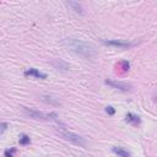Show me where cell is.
Segmentation results:
<instances>
[{
  "label": "cell",
  "mask_w": 157,
  "mask_h": 157,
  "mask_svg": "<svg viewBox=\"0 0 157 157\" xmlns=\"http://www.w3.org/2000/svg\"><path fill=\"white\" fill-rule=\"evenodd\" d=\"M106 112L109 114V115H113L114 113H115V109L113 108V107H111V106H108V107H106Z\"/></svg>",
  "instance_id": "12"
},
{
  "label": "cell",
  "mask_w": 157,
  "mask_h": 157,
  "mask_svg": "<svg viewBox=\"0 0 157 157\" xmlns=\"http://www.w3.org/2000/svg\"><path fill=\"white\" fill-rule=\"evenodd\" d=\"M42 100H43V101H46V102H48V103H54V104H59V102H54L52 97H42Z\"/></svg>",
  "instance_id": "13"
},
{
  "label": "cell",
  "mask_w": 157,
  "mask_h": 157,
  "mask_svg": "<svg viewBox=\"0 0 157 157\" xmlns=\"http://www.w3.org/2000/svg\"><path fill=\"white\" fill-rule=\"evenodd\" d=\"M112 150H113L114 153H117L120 157H130V152L127 151L125 148H123V147H113Z\"/></svg>",
  "instance_id": "8"
},
{
  "label": "cell",
  "mask_w": 157,
  "mask_h": 157,
  "mask_svg": "<svg viewBox=\"0 0 157 157\" xmlns=\"http://www.w3.org/2000/svg\"><path fill=\"white\" fill-rule=\"evenodd\" d=\"M25 76H33V77L42 79V80L47 79V74H43V73L38 71V70L35 69V68H29V69H27V70L25 71Z\"/></svg>",
  "instance_id": "5"
},
{
  "label": "cell",
  "mask_w": 157,
  "mask_h": 157,
  "mask_svg": "<svg viewBox=\"0 0 157 157\" xmlns=\"http://www.w3.org/2000/svg\"><path fill=\"white\" fill-rule=\"evenodd\" d=\"M65 43L68 44V47H70L76 54H79L82 58H92L97 54L96 48L90 43H86V42H82L79 39H74V38L67 39Z\"/></svg>",
  "instance_id": "1"
},
{
  "label": "cell",
  "mask_w": 157,
  "mask_h": 157,
  "mask_svg": "<svg viewBox=\"0 0 157 157\" xmlns=\"http://www.w3.org/2000/svg\"><path fill=\"white\" fill-rule=\"evenodd\" d=\"M23 111L31 115L35 119H44V120H55V121H59L58 119V114L56 113H48V114H44L42 112H36V111H31V109H27V108H23Z\"/></svg>",
  "instance_id": "3"
},
{
  "label": "cell",
  "mask_w": 157,
  "mask_h": 157,
  "mask_svg": "<svg viewBox=\"0 0 157 157\" xmlns=\"http://www.w3.org/2000/svg\"><path fill=\"white\" fill-rule=\"evenodd\" d=\"M106 84L117 88V90H120V91H130L131 90V86L127 82H119V81H111V80H106Z\"/></svg>",
  "instance_id": "4"
},
{
  "label": "cell",
  "mask_w": 157,
  "mask_h": 157,
  "mask_svg": "<svg viewBox=\"0 0 157 157\" xmlns=\"http://www.w3.org/2000/svg\"><path fill=\"white\" fill-rule=\"evenodd\" d=\"M6 128H8V124H6V123H3V124H2V133H4V131L6 130Z\"/></svg>",
  "instance_id": "14"
},
{
  "label": "cell",
  "mask_w": 157,
  "mask_h": 157,
  "mask_svg": "<svg viewBox=\"0 0 157 157\" xmlns=\"http://www.w3.org/2000/svg\"><path fill=\"white\" fill-rule=\"evenodd\" d=\"M104 44L108 46H114V47H119V48H130L133 47V43H128V42H121V41H103Z\"/></svg>",
  "instance_id": "6"
},
{
  "label": "cell",
  "mask_w": 157,
  "mask_h": 157,
  "mask_svg": "<svg viewBox=\"0 0 157 157\" xmlns=\"http://www.w3.org/2000/svg\"><path fill=\"white\" fill-rule=\"evenodd\" d=\"M15 152H16V148H11V150H6L4 152V155H5V157H14Z\"/></svg>",
  "instance_id": "11"
},
{
  "label": "cell",
  "mask_w": 157,
  "mask_h": 157,
  "mask_svg": "<svg viewBox=\"0 0 157 157\" xmlns=\"http://www.w3.org/2000/svg\"><path fill=\"white\" fill-rule=\"evenodd\" d=\"M19 141H20V145H28V144H29V136H27V135H21Z\"/></svg>",
  "instance_id": "10"
},
{
  "label": "cell",
  "mask_w": 157,
  "mask_h": 157,
  "mask_svg": "<svg viewBox=\"0 0 157 157\" xmlns=\"http://www.w3.org/2000/svg\"><path fill=\"white\" fill-rule=\"evenodd\" d=\"M67 5L68 6H70L74 11H76V12H79V14H82V8H81V5L79 4V3H75V2H69V3H67Z\"/></svg>",
  "instance_id": "9"
},
{
  "label": "cell",
  "mask_w": 157,
  "mask_h": 157,
  "mask_svg": "<svg viewBox=\"0 0 157 157\" xmlns=\"http://www.w3.org/2000/svg\"><path fill=\"white\" fill-rule=\"evenodd\" d=\"M58 131L61 134V136L64 138L65 140H69V141H71V142H74V144H76V145H80V146H85V145H86L85 140H84L81 136H79V135H76V134H74V133H71V131H69V130H67V129L59 128Z\"/></svg>",
  "instance_id": "2"
},
{
  "label": "cell",
  "mask_w": 157,
  "mask_h": 157,
  "mask_svg": "<svg viewBox=\"0 0 157 157\" xmlns=\"http://www.w3.org/2000/svg\"><path fill=\"white\" fill-rule=\"evenodd\" d=\"M125 120H127L128 123H131V124H135V125H138V124H140V118L136 115V114H133V113H128L127 114V118H125Z\"/></svg>",
  "instance_id": "7"
}]
</instances>
